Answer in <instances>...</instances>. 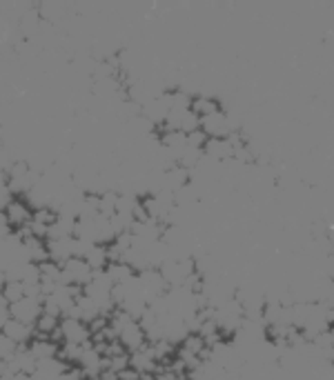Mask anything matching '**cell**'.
Listing matches in <instances>:
<instances>
[{"label": "cell", "instance_id": "277c9868", "mask_svg": "<svg viewBox=\"0 0 334 380\" xmlns=\"http://www.w3.org/2000/svg\"><path fill=\"white\" fill-rule=\"evenodd\" d=\"M9 312H11V318H14V321H20V323L31 325V327H36V323H38L41 316L45 314L43 302L27 298V296L18 302H14V305H9Z\"/></svg>", "mask_w": 334, "mask_h": 380}, {"label": "cell", "instance_id": "e0dca14e", "mask_svg": "<svg viewBox=\"0 0 334 380\" xmlns=\"http://www.w3.org/2000/svg\"><path fill=\"white\" fill-rule=\"evenodd\" d=\"M192 109H194V112H196L201 118H205V116H212V114L221 112V103H219V98H217V96L198 94V96H194Z\"/></svg>", "mask_w": 334, "mask_h": 380}, {"label": "cell", "instance_id": "2e32d148", "mask_svg": "<svg viewBox=\"0 0 334 380\" xmlns=\"http://www.w3.org/2000/svg\"><path fill=\"white\" fill-rule=\"evenodd\" d=\"M105 272L112 278L114 285H125V283H129V280L136 278V269L127 263H110Z\"/></svg>", "mask_w": 334, "mask_h": 380}, {"label": "cell", "instance_id": "603a6c76", "mask_svg": "<svg viewBox=\"0 0 334 380\" xmlns=\"http://www.w3.org/2000/svg\"><path fill=\"white\" fill-rule=\"evenodd\" d=\"M183 380H194V378H189V376H187V378H183Z\"/></svg>", "mask_w": 334, "mask_h": 380}, {"label": "cell", "instance_id": "7a4b0ae2", "mask_svg": "<svg viewBox=\"0 0 334 380\" xmlns=\"http://www.w3.org/2000/svg\"><path fill=\"white\" fill-rule=\"evenodd\" d=\"M63 276H65V285L87 287L92 283V278H94V269L89 267V263L85 258L74 256V258L63 265Z\"/></svg>", "mask_w": 334, "mask_h": 380}, {"label": "cell", "instance_id": "5b68a950", "mask_svg": "<svg viewBox=\"0 0 334 380\" xmlns=\"http://www.w3.org/2000/svg\"><path fill=\"white\" fill-rule=\"evenodd\" d=\"M0 334L7 336L9 340H14L16 345H20V347H27L29 342L36 338V327L25 325V323H20V321H14V318H9V321L0 323Z\"/></svg>", "mask_w": 334, "mask_h": 380}, {"label": "cell", "instance_id": "ba28073f", "mask_svg": "<svg viewBox=\"0 0 334 380\" xmlns=\"http://www.w3.org/2000/svg\"><path fill=\"white\" fill-rule=\"evenodd\" d=\"M9 220V225L14 227L16 231L20 229H25L29 223H31V218H34V212H31V207L27 200H22V198H16L14 203H11L7 210L3 212Z\"/></svg>", "mask_w": 334, "mask_h": 380}, {"label": "cell", "instance_id": "44dd1931", "mask_svg": "<svg viewBox=\"0 0 334 380\" xmlns=\"http://www.w3.org/2000/svg\"><path fill=\"white\" fill-rule=\"evenodd\" d=\"M58 380H85V374H82L78 367H76V370H71V367H69V370L61 378H58Z\"/></svg>", "mask_w": 334, "mask_h": 380}, {"label": "cell", "instance_id": "9c48e42d", "mask_svg": "<svg viewBox=\"0 0 334 380\" xmlns=\"http://www.w3.org/2000/svg\"><path fill=\"white\" fill-rule=\"evenodd\" d=\"M47 247H50V261L65 265L67 261H71L76 256L78 240H76V236L61 238V240H47Z\"/></svg>", "mask_w": 334, "mask_h": 380}, {"label": "cell", "instance_id": "30bf717a", "mask_svg": "<svg viewBox=\"0 0 334 380\" xmlns=\"http://www.w3.org/2000/svg\"><path fill=\"white\" fill-rule=\"evenodd\" d=\"M203 152H205V158H210V161L223 165L234 158V145L228 138H210Z\"/></svg>", "mask_w": 334, "mask_h": 380}, {"label": "cell", "instance_id": "7402d4cb", "mask_svg": "<svg viewBox=\"0 0 334 380\" xmlns=\"http://www.w3.org/2000/svg\"><path fill=\"white\" fill-rule=\"evenodd\" d=\"M96 380H118V376H114V374H103V376L96 378Z\"/></svg>", "mask_w": 334, "mask_h": 380}, {"label": "cell", "instance_id": "6da1fadb", "mask_svg": "<svg viewBox=\"0 0 334 380\" xmlns=\"http://www.w3.org/2000/svg\"><path fill=\"white\" fill-rule=\"evenodd\" d=\"M58 340L67 342V345H92L94 334L87 323L78 321V318H63L61 321V332H58Z\"/></svg>", "mask_w": 334, "mask_h": 380}, {"label": "cell", "instance_id": "9a60e30c", "mask_svg": "<svg viewBox=\"0 0 334 380\" xmlns=\"http://www.w3.org/2000/svg\"><path fill=\"white\" fill-rule=\"evenodd\" d=\"M82 258L89 263L94 272H103V269H107V265H110V247L101 242H92Z\"/></svg>", "mask_w": 334, "mask_h": 380}, {"label": "cell", "instance_id": "ac0fdd59", "mask_svg": "<svg viewBox=\"0 0 334 380\" xmlns=\"http://www.w3.org/2000/svg\"><path fill=\"white\" fill-rule=\"evenodd\" d=\"M61 321H63V318H56L52 314H43L41 321L36 323V336H47V338H56L58 340V332H61Z\"/></svg>", "mask_w": 334, "mask_h": 380}, {"label": "cell", "instance_id": "cb8c5ba5", "mask_svg": "<svg viewBox=\"0 0 334 380\" xmlns=\"http://www.w3.org/2000/svg\"><path fill=\"white\" fill-rule=\"evenodd\" d=\"M134 380H143V378H134Z\"/></svg>", "mask_w": 334, "mask_h": 380}, {"label": "cell", "instance_id": "ffe728a7", "mask_svg": "<svg viewBox=\"0 0 334 380\" xmlns=\"http://www.w3.org/2000/svg\"><path fill=\"white\" fill-rule=\"evenodd\" d=\"M18 349L20 345H16L14 340H9L7 336L0 334V363H9L18 353Z\"/></svg>", "mask_w": 334, "mask_h": 380}, {"label": "cell", "instance_id": "52a82bcc", "mask_svg": "<svg viewBox=\"0 0 334 380\" xmlns=\"http://www.w3.org/2000/svg\"><path fill=\"white\" fill-rule=\"evenodd\" d=\"M132 370H136L143 378L154 376L161 370V363L157 358V353H154L152 345H147V347H143V349L132 353Z\"/></svg>", "mask_w": 334, "mask_h": 380}, {"label": "cell", "instance_id": "5bb4252c", "mask_svg": "<svg viewBox=\"0 0 334 380\" xmlns=\"http://www.w3.org/2000/svg\"><path fill=\"white\" fill-rule=\"evenodd\" d=\"M189 182H192V171L181 167V165H174L172 169L165 171V187L170 191H174V193L185 189Z\"/></svg>", "mask_w": 334, "mask_h": 380}, {"label": "cell", "instance_id": "3957f363", "mask_svg": "<svg viewBox=\"0 0 334 380\" xmlns=\"http://www.w3.org/2000/svg\"><path fill=\"white\" fill-rule=\"evenodd\" d=\"M138 283L143 287V291H145L147 300H157L161 296H165L167 291H170V285H167L165 276L161 274V269L152 267V269H145V272H138Z\"/></svg>", "mask_w": 334, "mask_h": 380}, {"label": "cell", "instance_id": "8fae6325", "mask_svg": "<svg viewBox=\"0 0 334 380\" xmlns=\"http://www.w3.org/2000/svg\"><path fill=\"white\" fill-rule=\"evenodd\" d=\"M29 349L36 356V360H52V358H58V353H61V345L56 342V338H47V336H36L31 342H29Z\"/></svg>", "mask_w": 334, "mask_h": 380}, {"label": "cell", "instance_id": "8992f818", "mask_svg": "<svg viewBox=\"0 0 334 380\" xmlns=\"http://www.w3.org/2000/svg\"><path fill=\"white\" fill-rule=\"evenodd\" d=\"M201 129L208 133V138H228L234 131L230 125L228 112H223V109L217 114H212V116L201 118Z\"/></svg>", "mask_w": 334, "mask_h": 380}, {"label": "cell", "instance_id": "7c38bea8", "mask_svg": "<svg viewBox=\"0 0 334 380\" xmlns=\"http://www.w3.org/2000/svg\"><path fill=\"white\" fill-rule=\"evenodd\" d=\"M7 365H9L11 372H16V374H29V376H34L36 370H38V360H36V356L31 353L29 345L27 347H20L16 356L11 358Z\"/></svg>", "mask_w": 334, "mask_h": 380}, {"label": "cell", "instance_id": "d6986e66", "mask_svg": "<svg viewBox=\"0 0 334 380\" xmlns=\"http://www.w3.org/2000/svg\"><path fill=\"white\" fill-rule=\"evenodd\" d=\"M25 296H27V287H25V283H20V280H11V283H5L3 285V293H0V298H3L5 302H9V305L22 300Z\"/></svg>", "mask_w": 334, "mask_h": 380}, {"label": "cell", "instance_id": "4fadbf2b", "mask_svg": "<svg viewBox=\"0 0 334 380\" xmlns=\"http://www.w3.org/2000/svg\"><path fill=\"white\" fill-rule=\"evenodd\" d=\"M25 240V249H27V256L29 261L36 263V265H43L50 261V247H47V238H41V236H34L29 234Z\"/></svg>", "mask_w": 334, "mask_h": 380}]
</instances>
